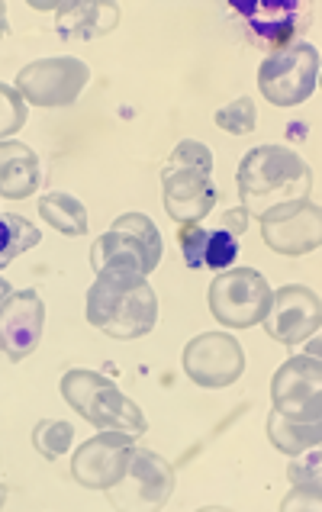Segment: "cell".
Segmentation results:
<instances>
[{
    "instance_id": "6da1fadb",
    "label": "cell",
    "mask_w": 322,
    "mask_h": 512,
    "mask_svg": "<svg viewBox=\"0 0 322 512\" xmlns=\"http://www.w3.org/2000/svg\"><path fill=\"white\" fill-rule=\"evenodd\" d=\"M87 323L110 339L133 342L158 323V297L149 277L129 268H104L87 290Z\"/></svg>"
},
{
    "instance_id": "7a4b0ae2",
    "label": "cell",
    "mask_w": 322,
    "mask_h": 512,
    "mask_svg": "<svg viewBox=\"0 0 322 512\" xmlns=\"http://www.w3.org/2000/svg\"><path fill=\"white\" fill-rule=\"evenodd\" d=\"M236 181L242 210L248 216H261L281 203L310 200L313 171L297 152L284 149V145H258V149L245 152Z\"/></svg>"
},
{
    "instance_id": "3957f363",
    "label": "cell",
    "mask_w": 322,
    "mask_h": 512,
    "mask_svg": "<svg viewBox=\"0 0 322 512\" xmlns=\"http://www.w3.org/2000/svg\"><path fill=\"white\" fill-rule=\"evenodd\" d=\"M161 197L178 226H194L216 207L213 152L200 142H181L161 168Z\"/></svg>"
},
{
    "instance_id": "277c9868",
    "label": "cell",
    "mask_w": 322,
    "mask_h": 512,
    "mask_svg": "<svg viewBox=\"0 0 322 512\" xmlns=\"http://www.w3.org/2000/svg\"><path fill=\"white\" fill-rule=\"evenodd\" d=\"M62 397L97 429L126 432L133 438L145 435V429H149L142 409L113 380L97 371H68L62 377Z\"/></svg>"
},
{
    "instance_id": "5b68a950",
    "label": "cell",
    "mask_w": 322,
    "mask_h": 512,
    "mask_svg": "<svg viewBox=\"0 0 322 512\" xmlns=\"http://www.w3.org/2000/svg\"><path fill=\"white\" fill-rule=\"evenodd\" d=\"M165 245H161V232L149 216L142 213H126L120 219H113V226L107 236H100L91 248V265L94 271L104 268H129L149 277Z\"/></svg>"
},
{
    "instance_id": "8992f818",
    "label": "cell",
    "mask_w": 322,
    "mask_h": 512,
    "mask_svg": "<svg viewBox=\"0 0 322 512\" xmlns=\"http://www.w3.org/2000/svg\"><path fill=\"white\" fill-rule=\"evenodd\" d=\"M319 52L310 42H294L268 58L258 68V91L274 107H300L316 94Z\"/></svg>"
},
{
    "instance_id": "52a82bcc",
    "label": "cell",
    "mask_w": 322,
    "mask_h": 512,
    "mask_svg": "<svg viewBox=\"0 0 322 512\" xmlns=\"http://www.w3.org/2000/svg\"><path fill=\"white\" fill-rule=\"evenodd\" d=\"M210 313L229 329H252L271 306V287L255 268H226L210 284Z\"/></svg>"
},
{
    "instance_id": "ba28073f",
    "label": "cell",
    "mask_w": 322,
    "mask_h": 512,
    "mask_svg": "<svg viewBox=\"0 0 322 512\" xmlns=\"http://www.w3.org/2000/svg\"><path fill=\"white\" fill-rule=\"evenodd\" d=\"M91 81V68L81 58H39L20 68L17 94L33 107H68Z\"/></svg>"
},
{
    "instance_id": "9c48e42d",
    "label": "cell",
    "mask_w": 322,
    "mask_h": 512,
    "mask_svg": "<svg viewBox=\"0 0 322 512\" xmlns=\"http://www.w3.org/2000/svg\"><path fill=\"white\" fill-rule=\"evenodd\" d=\"M181 364H184V374L194 380L197 387L219 390V387H232L242 377L245 351L236 335L203 332L187 342Z\"/></svg>"
},
{
    "instance_id": "30bf717a",
    "label": "cell",
    "mask_w": 322,
    "mask_h": 512,
    "mask_svg": "<svg viewBox=\"0 0 322 512\" xmlns=\"http://www.w3.org/2000/svg\"><path fill=\"white\" fill-rule=\"evenodd\" d=\"M261 239L277 255L300 258L322 245V216L313 200L281 203L258 216Z\"/></svg>"
},
{
    "instance_id": "8fae6325",
    "label": "cell",
    "mask_w": 322,
    "mask_h": 512,
    "mask_svg": "<svg viewBox=\"0 0 322 512\" xmlns=\"http://www.w3.org/2000/svg\"><path fill=\"white\" fill-rule=\"evenodd\" d=\"M171 490H174V467L161 455H155V451L133 445L123 480L107 493L113 506L120 509H161L171 500Z\"/></svg>"
},
{
    "instance_id": "7c38bea8",
    "label": "cell",
    "mask_w": 322,
    "mask_h": 512,
    "mask_svg": "<svg viewBox=\"0 0 322 512\" xmlns=\"http://www.w3.org/2000/svg\"><path fill=\"white\" fill-rule=\"evenodd\" d=\"M274 409L287 419H322V368L316 355H297L284 361L271 380Z\"/></svg>"
},
{
    "instance_id": "4fadbf2b",
    "label": "cell",
    "mask_w": 322,
    "mask_h": 512,
    "mask_svg": "<svg viewBox=\"0 0 322 512\" xmlns=\"http://www.w3.org/2000/svg\"><path fill=\"white\" fill-rule=\"evenodd\" d=\"M133 435L100 429L94 438L78 445L75 458H71V477L78 480L84 490H110L123 480L129 451H133Z\"/></svg>"
},
{
    "instance_id": "5bb4252c",
    "label": "cell",
    "mask_w": 322,
    "mask_h": 512,
    "mask_svg": "<svg viewBox=\"0 0 322 512\" xmlns=\"http://www.w3.org/2000/svg\"><path fill=\"white\" fill-rule=\"evenodd\" d=\"M261 323H265V332L274 342L300 345V342L310 339V335L319 332V323H322L319 297L310 287L284 284L277 294H271V306H268V313Z\"/></svg>"
},
{
    "instance_id": "9a60e30c",
    "label": "cell",
    "mask_w": 322,
    "mask_h": 512,
    "mask_svg": "<svg viewBox=\"0 0 322 512\" xmlns=\"http://www.w3.org/2000/svg\"><path fill=\"white\" fill-rule=\"evenodd\" d=\"M42 326H46V306L36 290H13L0 303V351L10 361H26L39 348Z\"/></svg>"
},
{
    "instance_id": "2e32d148",
    "label": "cell",
    "mask_w": 322,
    "mask_h": 512,
    "mask_svg": "<svg viewBox=\"0 0 322 512\" xmlns=\"http://www.w3.org/2000/svg\"><path fill=\"white\" fill-rule=\"evenodd\" d=\"M120 23V7L107 0H78V4H58L55 33L65 42H84L107 36Z\"/></svg>"
},
{
    "instance_id": "e0dca14e",
    "label": "cell",
    "mask_w": 322,
    "mask_h": 512,
    "mask_svg": "<svg viewBox=\"0 0 322 512\" xmlns=\"http://www.w3.org/2000/svg\"><path fill=\"white\" fill-rule=\"evenodd\" d=\"M42 184L39 158L23 142H0V200H26Z\"/></svg>"
},
{
    "instance_id": "ac0fdd59",
    "label": "cell",
    "mask_w": 322,
    "mask_h": 512,
    "mask_svg": "<svg viewBox=\"0 0 322 512\" xmlns=\"http://www.w3.org/2000/svg\"><path fill=\"white\" fill-rule=\"evenodd\" d=\"M242 17H248V29H255L261 42H271V52L284 49L287 39L300 29L294 7H242Z\"/></svg>"
},
{
    "instance_id": "d6986e66",
    "label": "cell",
    "mask_w": 322,
    "mask_h": 512,
    "mask_svg": "<svg viewBox=\"0 0 322 512\" xmlns=\"http://www.w3.org/2000/svg\"><path fill=\"white\" fill-rule=\"evenodd\" d=\"M268 438L277 451L284 455H303V451L319 448L322 426L319 422H300V419H287L274 409L268 416Z\"/></svg>"
},
{
    "instance_id": "ffe728a7",
    "label": "cell",
    "mask_w": 322,
    "mask_h": 512,
    "mask_svg": "<svg viewBox=\"0 0 322 512\" xmlns=\"http://www.w3.org/2000/svg\"><path fill=\"white\" fill-rule=\"evenodd\" d=\"M39 216L68 239L84 236L87 232V207L71 194H58V190L55 194H46L39 200Z\"/></svg>"
},
{
    "instance_id": "44dd1931",
    "label": "cell",
    "mask_w": 322,
    "mask_h": 512,
    "mask_svg": "<svg viewBox=\"0 0 322 512\" xmlns=\"http://www.w3.org/2000/svg\"><path fill=\"white\" fill-rule=\"evenodd\" d=\"M39 239H42V232L33 223H26L23 216L0 213V271H4L17 255L36 248Z\"/></svg>"
},
{
    "instance_id": "7402d4cb",
    "label": "cell",
    "mask_w": 322,
    "mask_h": 512,
    "mask_svg": "<svg viewBox=\"0 0 322 512\" xmlns=\"http://www.w3.org/2000/svg\"><path fill=\"white\" fill-rule=\"evenodd\" d=\"M33 445L42 458L58 461L71 445H75V429H71V422H65V419H42L33 429Z\"/></svg>"
},
{
    "instance_id": "603a6c76",
    "label": "cell",
    "mask_w": 322,
    "mask_h": 512,
    "mask_svg": "<svg viewBox=\"0 0 322 512\" xmlns=\"http://www.w3.org/2000/svg\"><path fill=\"white\" fill-rule=\"evenodd\" d=\"M258 123V110H255V100L252 97H239L226 104L223 110H216V126L223 129V133H232V136H248Z\"/></svg>"
},
{
    "instance_id": "cb8c5ba5",
    "label": "cell",
    "mask_w": 322,
    "mask_h": 512,
    "mask_svg": "<svg viewBox=\"0 0 322 512\" xmlns=\"http://www.w3.org/2000/svg\"><path fill=\"white\" fill-rule=\"evenodd\" d=\"M236 255H239V239L226 229H216V232H210L207 248H203V268L226 271V268H232Z\"/></svg>"
},
{
    "instance_id": "d4e9b609",
    "label": "cell",
    "mask_w": 322,
    "mask_h": 512,
    "mask_svg": "<svg viewBox=\"0 0 322 512\" xmlns=\"http://www.w3.org/2000/svg\"><path fill=\"white\" fill-rule=\"evenodd\" d=\"M23 126H26V100L17 94V87L0 84V142L20 133Z\"/></svg>"
},
{
    "instance_id": "484cf974",
    "label": "cell",
    "mask_w": 322,
    "mask_h": 512,
    "mask_svg": "<svg viewBox=\"0 0 322 512\" xmlns=\"http://www.w3.org/2000/svg\"><path fill=\"white\" fill-rule=\"evenodd\" d=\"M207 239H210V232L200 229L197 223L194 226H181L178 242H181L187 268H203V248H207Z\"/></svg>"
},
{
    "instance_id": "4316f807",
    "label": "cell",
    "mask_w": 322,
    "mask_h": 512,
    "mask_svg": "<svg viewBox=\"0 0 322 512\" xmlns=\"http://www.w3.org/2000/svg\"><path fill=\"white\" fill-rule=\"evenodd\" d=\"M245 226H248V213H245L242 207L226 210V213H223V229H226V232H232V236H236V239L245 232Z\"/></svg>"
},
{
    "instance_id": "83f0119b",
    "label": "cell",
    "mask_w": 322,
    "mask_h": 512,
    "mask_svg": "<svg viewBox=\"0 0 322 512\" xmlns=\"http://www.w3.org/2000/svg\"><path fill=\"white\" fill-rule=\"evenodd\" d=\"M7 36V4L0 0V39Z\"/></svg>"
},
{
    "instance_id": "f1b7e54d",
    "label": "cell",
    "mask_w": 322,
    "mask_h": 512,
    "mask_svg": "<svg viewBox=\"0 0 322 512\" xmlns=\"http://www.w3.org/2000/svg\"><path fill=\"white\" fill-rule=\"evenodd\" d=\"M10 294H13V290H10V281H4V277H0V303H4Z\"/></svg>"
}]
</instances>
